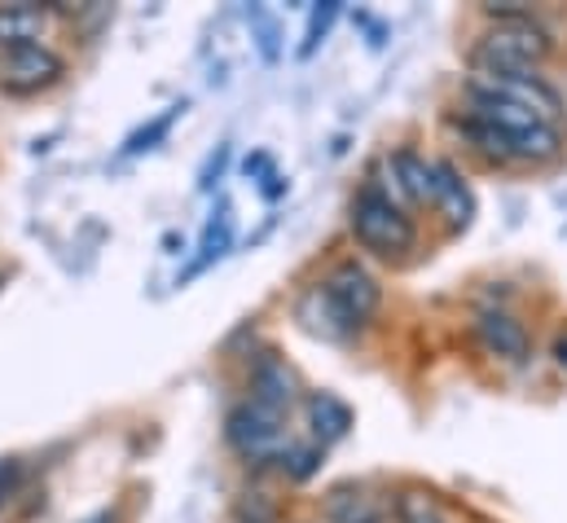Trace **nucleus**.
I'll return each instance as SVG.
<instances>
[{
  "instance_id": "12",
  "label": "nucleus",
  "mask_w": 567,
  "mask_h": 523,
  "mask_svg": "<svg viewBox=\"0 0 567 523\" xmlns=\"http://www.w3.org/2000/svg\"><path fill=\"white\" fill-rule=\"evenodd\" d=\"M321 523H392V498L370 484H339L321 502Z\"/></svg>"
},
{
  "instance_id": "11",
  "label": "nucleus",
  "mask_w": 567,
  "mask_h": 523,
  "mask_svg": "<svg viewBox=\"0 0 567 523\" xmlns=\"http://www.w3.org/2000/svg\"><path fill=\"white\" fill-rule=\"evenodd\" d=\"M247 396L265 409H278V413H290L303 400L299 379H295L290 361L278 348H260V352L247 357Z\"/></svg>"
},
{
  "instance_id": "17",
  "label": "nucleus",
  "mask_w": 567,
  "mask_h": 523,
  "mask_svg": "<svg viewBox=\"0 0 567 523\" xmlns=\"http://www.w3.org/2000/svg\"><path fill=\"white\" fill-rule=\"evenodd\" d=\"M247 27H251V40H256L260 58H265L269 66H274V62H282V22H278L269 9L251 4V9H247Z\"/></svg>"
},
{
  "instance_id": "9",
  "label": "nucleus",
  "mask_w": 567,
  "mask_h": 523,
  "mask_svg": "<svg viewBox=\"0 0 567 523\" xmlns=\"http://www.w3.org/2000/svg\"><path fill=\"white\" fill-rule=\"evenodd\" d=\"M431 163H435V154H423L419 145H392V150L379 158L374 176L383 181V189H388L401 207H410V212H431Z\"/></svg>"
},
{
  "instance_id": "18",
  "label": "nucleus",
  "mask_w": 567,
  "mask_h": 523,
  "mask_svg": "<svg viewBox=\"0 0 567 523\" xmlns=\"http://www.w3.org/2000/svg\"><path fill=\"white\" fill-rule=\"evenodd\" d=\"M185 115V102H176V106H167L163 115H154L150 124H142V129L133 132L128 141H124V158H133V154H145V150H154L158 141H167V132H172V124Z\"/></svg>"
},
{
  "instance_id": "24",
  "label": "nucleus",
  "mask_w": 567,
  "mask_h": 523,
  "mask_svg": "<svg viewBox=\"0 0 567 523\" xmlns=\"http://www.w3.org/2000/svg\"><path fill=\"white\" fill-rule=\"evenodd\" d=\"M555 361H559V366L567 370V335L559 339V343H555Z\"/></svg>"
},
{
  "instance_id": "22",
  "label": "nucleus",
  "mask_w": 567,
  "mask_h": 523,
  "mask_svg": "<svg viewBox=\"0 0 567 523\" xmlns=\"http://www.w3.org/2000/svg\"><path fill=\"white\" fill-rule=\"evenodd\" d=\"M13 484H18V462H13V458H4V462H0V506L9 502Z\"/></svg>"
},
{
  "instance_id": "25",
  "label": "nucleus",
  "mask_w": 567,
  "mask_h": 523,
  "mask_svg": "<svg viewBox=\"0 0 567 523\" xmlns=\"http://www.w3.org/2000/svg\"><path fill=\"white\" fill-rule=\"evenodd\" d=\"M0 286H4V268H0Z\"/></svg>"
},
{
  "instance_id": "13",
  "label": "nucleus",
  "mask_w": 567,
  "mask_h": 523,
  "mask_svg": "<svg viewBox=\"0 0 567 523\" xmlns=\"http://www.w3.org/2000/svg\"><path fill=\"white\" fill-rule=\"evenodd\" d=\"M58 18H71V4H35V0L0 4V49L44 40V31H49Z\"/></svg>"
},
{
  "instance_id": "19",
  "label": "nucleus",
  "mask_w": 567,
  "mask_h": 523,
  "mask_svg": "<svg viewBox=\"0 0 567 523\" xmlns=\"http://www.w3.org/2000/svg\"><path fill=\"white\" fill-rule=\"evenodd\" d=\"M321 462H326V449H321V444H312V440H295L278 471H282L290 484H308V480L321 471Z\"/></svg>"
},
{
  "instance_id": "16",
  "label": "nucleus",
  "mask_w": 567,
  "mask_h": 523,
  "mask_svg": "<svg viewBox=\"0 0 567 523\" xmlns=\"http://www.w3.org/2000/svg\"><path fill=\"white\" fill-rule=\"evenodd\" d=\"M392 523H457V515L431 489L410 484V489H396L392 493Z\"/></svg>"
},
{
  "instance_id": "3",
  "label": "nucleus",
  "mask_w": 567,
  "mask_h": 523,
  "mask_svg": "<svg viewBox=\"0 0 567 523\" xmlns=\"http://www.w3.org/2000/svg\"><path fill=\"white\" fill-rule=\"evenodd\" d=\"M348 234H352V243L370 260H383V264H410L423 252L419 216L410 207H401L383 189V181L374 172L357 185V194L348 203Z\"/></svg>"
},
{
  "instance_id": "10",
  "label": "nucleus",
  "mask_w": 567,
  "mask_h": 523,
  "mask_svg": "<svg viewBox=\"0 0 567 523\" xmlns=\"http://www.w3.org/2000/svg\"><path fill=\"white\" fill-rule=\"evenodd\" d=\"M431 212L444 221L449 234H466L480 216V198H475L466 172L453 158H440V154L431 163Z\"/></svg>"
},
{
  "instance_id": "7",
  "label": "nucleus",
  "mask_w": 567,
  "mask_h": 523,
  "mask_svg": "<svg viewBox=\"0 0 567 523\" xmlns=\"http://www.w3.org/2000/svg\"><path fill=\"white\" fill-rule=\"evenodd\" d=\"M66 80V58L49 40L0 49V93L4 98H40Z\"/></svg>"
},
{
  "instance_id": "14",
  "label": "nucleus",
  "mask_w": 567,
  "mask_h": 523,
  "mask_svg": "<svg viewBox=\"0 0 567 523\" xmlns=\"http://www.w3.org/2000/svg\"><path fill=\"white\" fill-rule=\"evenodd\" d=\"M303 422H308V440L312 444H321V449H330V444H339L348 431H352V404L343 400V396L334 392H303Z\"/></svg>"
},
{
  "instance_id": "21",
  "label": "nucleus",
  "mask_w": 567,
  "mask_h": 523,
  "mask_svg": "<svg viewBox=\"0 0 567 523\" xmlns=\"http://www.w3.org/2000/svg\"><path fill=\"white\" fill-rule=\"evenodd\" d=\"M480 18L484 22H524V18H550V13L528 0H488V4H480Z\"/></svg>"
},
{
  "instance_id": "6",
  "label": "nucleus",
  "mask_w": 567,
  "mask_h": 523,
  "mask_svg": "<svg viewBox=\"0 0 567 523\" xmlns=\"http://www.w3.org/2000/svg\"><path fill=\"white\" fill-rule=\"evenodd\" d=\"M225 444L247 462V466H282L295 435H290V413L265 409L251 396L234 400L225 413Z\"/></svg>"
},
{
  "instance_id": "8",
  "label": "nucleus",
  "mask_w": 567,
  "mask_h": 523,
  "mask_svg": "<svg viewBox=\"0 0 567 523\" xmlns=\"http://www.w3.org/2000/svg\"><path fill=\"white\" fill-rule=\"evenodd\" d=\"M471 339H475V348H480L488 361L511 366V370L528 366V357H533V335H528V326H524L511 308H502V304H488V308H480V312L471 317Z\"/></svg>"
},
{
  "instance_id": "20",
  "label": "nucleus",
  "mask_w": 567,
  "mask_h": 523,
  "mask_svg": "<svg viewBox=\"0 0 567 523\" xmlns=\"http://www.w3.org/2000/svg\"><path fill=\"white\" fill-rule=\"evenodd\" d=\"M339 13H343V4H312L308 9V27H303V40H299V58H312L321 44H326V35H330V27L339 22Z\"/></svg>"
},
{
  "instance_id": "23",
  "label": "nucleus",
  "mask_w": 567,
  "mask_h": 523,
  "mask_svg": "<svg viewBox=\"0 0 567 523\" xmlns=\"http://www.w3.org/2000/svg\"><path fill=\"white\" fill-rule=\"evenodd\" d=\"M225 158H229V150H225V145H220V150H216V154L207 158V167H203V176H198V185H203V189L212 185V172L220 176V167H225Z\"/></svg>"
},
{
  "instance_id": "15",
  "label": "nucleus",
  "mask_w": 567,
  "mask_h": 523,
  "mask_svg": "<svg viewBox=\"0 0 567 523\" xmlns=\"http://www.w3.org/2000/svg\"><path fill=\"white\" fill-rule=\"evenodd\" d=\"M229 247H234V212H229V203H220V216H212V221H207L203 243H198V256H194L189 268L176 277V286H181V281H189V277H198V273H207L216 260H225V256H229Z\"/></svg>"
},
{
  "instance_id": "1",
  "label": "nucleus",
  "mask_w": 567,
  "mask_h": 523,
  "mask_svg": "<svg viewBox=\"0 0 567 523\" xmlns=\"http://www.w3.org/2000/svg\"><path fill=\"white\" fill-rule=\"evenodd\" d=\"M449 132L488 167H550L567 154V129L502 102L462 98V106L449 111Z\"/></svg>"
},
{
  "instance_id": "5",
  "label": "nucleus",
  "mask_w": 567,
  "mask_h": 523,
  "mask_svg": "<svg viewBox=\"0 0 567 523\" xmlns=\"http://www.w3.org/2000/svg\"><path fill=\"white\" fill-rule=\"evenodd\" d=\"M462 98L471 102H502L519 106L546 124H567L564 89L550 80V71H466L462 75Z\"/></svg>"
},
{
  "instance_id": "4",
  "label": "nucleus",
  "mask_w": 567,
  "mask_h": 523,
  "mask_svg": "<svg viewBox=\"0 0 567 523\" xmlns=\"http://www.w3.org/2000/svg\"><path fill=\"white\" fill-rule=\"evenodd\" d=\"M559 58V35L550 18L484 22L466 44V71H550Z\"/></svg>"
},
{
  "instance_id": "2",
  "label": "nucleus",
  "mask_w": 567,
  "mask_h": 523,
  "mask_svg": "<svg viewBox=\"0 0 567 523\" xmlns=\"http://www.w3.org/2000/svg\"><path fill=\"white\" fill-rule=\"evenodd\" d=\"M383 308V281L379 273L357 256H343L326 268V277L317 286H308L295 304V317L303 321V330L334 339V343H352L357 335H365L374 326Z\"/></svg>"
}]
</instances>
